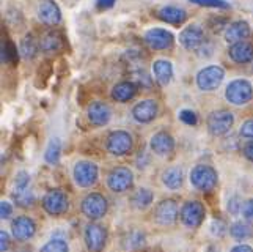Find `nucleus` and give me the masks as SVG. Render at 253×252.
Masks as SVG:
<instances>
[{"label": "nucleus", "mask_w": 253, "mask_h": 252, "mask_svg": "<svg viewBox=\"0 0 253 252\" xmlns=\"http://www.w3.org/2000/svg\"><path fill=\"white\" fill-rule=\"evenodd\" d=\"M228 19H226V17H219V16H215V17H211V19H209V27H211L214 32H219L220 29H226L228 27Z\"/></svg>", "instance_id": "37"}, {"label": "nucleus", "mask_w": 253, "mask_h": 252, "mask_svg": "<svg viewBox=\"0 0 253 252\" xmlns=\"http://www.w3.org/2000/svg\"><path fill=\"white\" fill-rule=\"evenodd\" d=\"M242 216L246 218L249 222H253V199L247 201L242 206Z\"/></svg>", "instance_id": "40"}, {"label": "nucleus", "mask_w": 253, "mask_h": 252, "mask_svg": "<svg viewBox=\"0 0 253 252\" xmlns=\"http://www.w3.org/2000/svg\"><path fill=\"white\" fill-rule=\"evenodd\" d=\"M205 41V32L200 25H187V27L182 29L179 33V43L181 46L187 49V50H195L203 45Z\"/></svg>", "instance_id": "14"}, {"label": "nucleus", "mask_w": 253, "mask_h": 252, "mask_svg": "<svg viewBox=\"0 0 253 252\" xmlns=\"http://www.w3.org/2000/svg\"><path fill=\"white\" fill-rule=\"evenodd\" d=\"M82 213L88 219H99L107 213V201L102 194L91 193L82 201Z\"/></svg>", "instance_id": "9"}, {"label": "nucleus", "mask_w": 253, "mask_h": 252, "mask_svg": "<svg viewBox=\"0 0 253 252\" xmlns=\"http://www.w3.org/2000/svg\"><path fill=\"white\" fill-rule=\"evenodd\" d=\"M179 218L182 224L189 229H195L198 225H202L205 221V206L198 201H189L182 205L179 211Z\"/></svg>", "instance_id": "5"}, {"label": "nucleus", "mask_w": 253, "mask_h": 252, "mask_svg": "<svg viewBox=\"0 0 253 252\" xmlns=\"http://www.w3.org/2000/svg\"><path fill=\"white\" fill-rule=\"evenodd\" d=\"M211 229H212V233L214 235H223L225 233V224L222 221H214L212 225H211Z\"/></svg>", "instance_id": "43"}, {"label": "nucleus", "mask_w": 253, "mask_h": 252, "mask_svg": "<svg viewBox=\"0 0 253 252\" xmlns=\"http://www.w3.org/2000/svg\"><path fill=\"white\" fill-rule=\"evenodd\" d=\"M145 43L154 50H167L173 46V33L165 29H150L145 32Z\"/></svg>", "instance_id": "10"}, {"label": "nucleus", "mask_w": 253, "mask_h": 252, "mask_svg": "<svg viewBox=\"0 0 253 252\" xmlns=\"http://www.w3.org/2000/svg\"><path fill=\"white\" fill-rule=\"evenodd\" d=\"M73 175L81 188H90L98 181V166L90 161H79L74 166Z\"/></svg>", "instance_id": "8"}, {"label": "nucleus", "mask_w": 253, "mask_h": 252, "mask_svg": "<svg viewBox=\"0 0 253 252\" xmlns=\"http://www.w3.org/2000/svg\"><path fill=\"white\" fill-rule=\"evenodd\" d=\"M230 233H231V237L236 240H246L252 237V229L246 222H234L230 227Z\"/></svg>", "instance_id": "33"}, {"label": "nucleus", "mask_w": 253, "mask_h": 252, "mask_svg": "<svg viewBox=\"0 0 253 252\" xmlns=\"http://www.w3.org/2000/svg\"><path fill=\"white\" fill-rule=\"evenodd\" d=\"M11 232L13 237L19 241H25L35 235L37 232V225H35L33 219L29 218V216H19L16 218L11 224Z\"/></svg>", "instance_id": "16"}, {"label": "nucleus", "mask_w": 253, "mask_h": 252, "mask_svg": "<svg viewBox=\"0 0 253 252\" xmlns=\"http://www.w3.org/2000/svg\"><path fill=\"white\" fill-rule=\"evenodd\" d=\"M234 125V115L230 110H214L208 117V129L212 136H225Z\"/></svg>", "instance_id": "4"}, {"label": "nucleus", "mask_w": 253, "mask_h": 252, "mask_svg": "<svg viewBox=\"0 0 253 252\" xmlns=\"http://www.w3.org/2000/svg\"><path fill=\"white\" fill-rule=\"evenodd\" d=\"M250 37V25L246 21H234L225 29V40L230 45L246 41Z\"/></svg>", "instance_id": "19"}, {"label": "nucleus", "mask_w": 253, "mask_h": 252, "mask_svg": "<svg viewBox=\"0 0 253 252\" xmlns=\"http://www.w3.org/2000/svg\"><path fill=\"white\" fill-rule=\"evenodd\" d=\"M145 245V235L140 232H130L129 235L123 240V248L126 251H134Z\"/></svg>", "instance_id": "31"}, {"label": "nucleus", "mask_w": 253, "mask_h": 252, "mask_svg": "<svg viewBox=\"0 0 253 252\" xmlns=\"http://www.w3.org/2000/svg\"><path fill=\"white\" fill-rule=\"evenodd\" d=\"M153 74L154 79L161 85H169L173 77V66L169 60H156L153 63Z\"/></svg>", "instance_id": "25"}, {"label": "nucleus", "mask_w": 253, "mask_h": 252, "mask_svg": "<svg viewBox=\"0 0 253 252\" xmlns=\"http://www.w3.org/2000/svg\"><path fill=\"white\" fill-rule=\"evenodd\" d=\"M38 19L47 27H55L60 24L62 10H60L55 0H41L38 5Z\"/></svg>", "instance_id": "13"}, {"label": "nucleus", "mask_w": 253, "mask_h": 252, "mask_svg": "<svg viewBox=\"0 0 253 252\" xmlns=\"http://www.w3.org/2000/svg\"><path fill=\"white\" fill-rule=\"evenodd\" d=\"M117 0H96V6L99 8V10H109L113 5H115Z\"/></svg>", "instance_id": "45"}, {"label": "nucleus", "mask_w": 253, "mask_h": 252, "mask_svg": "<svg viewBox=\"0 0 253 252\" xmlns=\"http://www.w3.org/2000/svg\"><path fill=\"white\" fill-rule=\"evenodd\" d=\"M107 185L113 193H125L134 186V175L127 167H115L109 173Z\"/></svg>", "instance_id": "7"}, {"label": "nucleus", "mask_w": 253, "mask_h": 252, "mask_svg": "<svg viewBox=\"0 0 253 252\" xmlns=\"http://www.w3.org/2000/svg\"><path fill=\"white\" fill-rule=\"evenodd\" d=\"M41 50L46 52V54H55V52L62 50L65 45V38L62 32L58 30H49L42 35V38L40 40Z\"/></svg>", "instance_id": "21"}, {"label": "nucleus", "mask_w": 253, "mask_h": 252, "mask_svg": "<svg viewBox=\"0 0 253 252\" xmlns=\"http://www.w3.org/2000/svg\"><path fill=\"white\" fill-rule=\"evenodd\" d=\"M150 147H151V150L156 154L165 156V154H169V153L173 151V149H174V141H173V137L169 133L161 131V133H156L151 137Z\"/></svg>", "instance_id": "23"}, {"label": "nucleus", "mask_w": 253, "mask_h": 252, "mask_svg": "<svg viewBox=\"0 0 253 252\" xmlns=\"http://www.w3.org/2000/svg\"><path fill=\"white\" fill-rule=\"evenodd\" d=\"M230 252H253V249L249 245H238V246H234Z\"/></svg>", "instance_id": "47"}, {"label": "nucleus", "mask_w": 253, "mask_h": 252, "mask_svg": "<svg viewBox=\"0 0 253 252\" xmlns=\"http://www.w3.org/2000/svg\"><path fill=\"white\" fill-rule=\"evenodd\" d=\"M154 219L161 225H170L178 219V205L173 199H167L154 208Z\"/></svg>", "instance_id": "15"}, {"label": "nucleus", "mask_w": 253, "mask_h": 252, "mask_svg": "<svg viewBox=\"0 0 253 252\" xmlns=\"http://www.w3.org/2000/svg\"><path fill=\"white\" fill-rule=\"evenodd\" d=\"M8 241H10V238H8V233L6 232H0V251L5 252L8 249Z\"/></svg>", "instance_id": "46"}, {"label": "nucleus", "mask_w": 253, "mask_h": 252, "mask_svg": "<svg viewBox=\"0 0 253 252\" xmlns=\"http://www.w3.org/2000/svg\"><path fill=\"white\" fill-rule=\"evenodd\" d=\"M228 55L236 63H250L253 60V45L249 41H241L236 45H231L228 49Z\"/></svg>", "instance_id": "22"}, {"label": "nucleus", "mask_w": 253, "mask_h": 252, "mask_svg": "<svg viewBox=\"0 0 253 252\" xmlns=\"http://www.w3.org/2000/svg\"><path fill=\"white\" fill-rule=\"evenodd\" d=\"M217 181H219V177H217L215 169H212L211 166L200 164V166H195L190 172V183L197 189L203 191V193L212 191L217 186Z\"/></svg>", "instance_id": "2"}, {"label": "nucleus", "mask_w": 253, "mask_h": 252, "mask_svg": "<svg viewBox=\"0 0 253 252\" xmlns=\"http://www.w3.org/2000/svg\"><path fill=\"white\" fill-rule=\"evenodd\" d=\"M225 98L234 106H244L253 98V85L247 79H234L226 85Z\"/></svg>", "instance_id": "1"}, {"label": "nucleus", "mask_w": 253, "mask_h": 252, "mask_svg": "<svg viewBox=\"0 0 253 252\" xmlns=\"http://www.w3.org/2000/svg\"><path fill=\"white\" fill-rule=\"evenodd\" d=\"M40 49H41L40 41L35 38L32 33L25 35V37L22 38V41H21V45H19V52H21V55L24 58H35L38 55Z\"/></svg>", "instance_id": "26"}, {"label": "nucleus", "mask_w": 253, "mask_h": 252, "mask_svg": "<svg viewBox=\"0 0 253 252\" xmlns=\"http://www.w3.org/2000/svg\"><path fill=\"white\" fill-rule=\"evenodd\" d=\"M156 16H158L161 21L167 22V24H173V25H179L187 19L186 10H182V8L174 6V5L161 6L158 13H156Z\"/></svg>", "instance_id": "20"}, {"label": "nucleus", "mask_w": 253, "mask_h": 252, "mask_svg": "<svg viewBox=\"0 0 253 252\" xmlns=\"http://www.w3.org/2000/svg\"><path fill=\"white\" fill-rule=\"evenodd\" d=\"M242 153H244V156H246L249 161L253 162V141H249L246 145H244Z\"/></svg>", "instance_id": "44"}, {"label": "nucleus", "mask_w": 253, "mask_h": 252, "mask_svg": "<svg viewBox=\"0 0 253 252\" xmlns=\"http://www.w3.org/2000/svg\"><path fill=\"white\" fill-rule=\"evenodd\" d=\"M60 153H62V142H60V139L58 137L50 139L46 153H44V159L49 164H57L60 159Z\"/></svg>", "instance_id": "29"}, {"label": "nucleus", "mask_w": 253, "mask_h": 252, "mask_svg": "<svg viewBox=\"0 0 253 252\" xmlns=\"http://www.w3.org/2000/svg\"><path fill=\"white\" fill-rule=\"evenodd\" d=\"M30 185V175L27 172H19L14 180V189H27Z\"/></svg>", "instance_id": "36"}, {"label": "nucleus", "mask_w": 253, "mask_h": 252, "mask_svg": "<svg viewBox=\"0 0 253 252\" xmlns=\"http://www.w3.org/2000/svg\"><path fill=\"white\" fill-rule=\"evenodd\" d=\"M84 238L90 252H101L104 249V245H106L107 232L99 224H88L85 229Z\"/></svg>", "instance_id": "11"}, {"label": "nucleus", "mask_w": 253, "mask_h": 252, "mask_svg": "<svg viewBox=\"0 0 253 252\" xmlns=\"http://www.w3.org/2000/svg\"><path fill=\"white\" fill-rule=\"evenodd\" d=\"M179 118L184 121L186 125H192V126H195L197 125V115H195V112H192V110H181L179 112Z\"/></svg>", "instance_id": "38"}, {"label": "nucleus", "mask_w": 253, "mask_h": 252, "mask_svg": "<svg viewBox=\"0 0 253 252\" xmlns=\"http://www.w3.org/2000/svg\"><path fill=\"white\" fill-rule=\"evenodd\" d=\"M153 193L150 189L146 188H140L138 191H135L132 199H130V203H132L134 208H137V210H145V208H148L151 205L153 202Z\"/></svg>", "instance_id": "28"}, {"label": "nucleus", "mask_w": 253, "mask_h": 252, "mask_svg": "<svg viewBox=\"0 0 253 252\" xmlns=\"http://www.w3.org/2000/svg\"><path fill=\"white\" fill-rule=\"evenodd\" d=\"M158 115V102L154 100H145L137 102L132 109V117L138 123H150Z\"/></svg>", "instance_id": "18"}, {"label": "nucleus", "mask_w": 253, "mask_h": 252, "mask_svg": "<svg viewBox=\"0 0 253 252\" xmlns=\"http://www.w3.org/2000/svg\"><path fill=\"white\" fill-rule=\"evenodd\" d=\"M242 203H241V199L239 197H233L230 199V202H228V211L231 214H239V211L242 210Z\"/></svg>", "instance_id": "39"}, {"label": "nucleus", "mask_w": 253, "mask_h": 252, "mask_svg": "<svg viewBox=\"0 0 253 252\" xmlns=\"http://www.w3.org/2000/svg\"><path fill=\"white\" fill-rule=\"evenodd\" d=\"M132 149V136L126 131H113L107 137V150L115 156H123Z\"/></svg>", "instance_id": "12"}, {"label": "nucleus", "mask_w": 253, "mask_h": 252, "mask_svg": "<svg viewBox=\"0 0 253 252\" xmlns=\"http://www.w3.org/2000/svg\"><path fill=\"white\" fill-rule=\"evenodd\" d=\"M68 197L63 191L60 189H50L42 197V208L49 213L50 216H60L68 211Z\"/></svg>", "instance_id": "6"}, {"label": "nucleus", "mask_w": 253, "mask_h": 252, "mask_svg": "<svg viewBox=\"0 0 253 252\" xmlns=\"http://www.w3.org/2000/svg\"><path fill=\"white\" fill-rule=\"evenodd\" d=\"M40 252H69L68 243L62 238H54L47 241L44 246L40 249Z\"/></svg>", "instance_id": "34"}, {"label": "nucleus", "mask_w": 253, "mask_h": 252, "mask_svg": "<svg viewBox=\"0 0 253 252\" xmlns=\"http://www.w3.org/2000/svg\"><path fill=\"white\" fill-rule=\"evenodd\" d=\"M189 2L200 5V6L219 8V10H228V8H231L230 2H226V0H189Z\"/></svg>", "instance_id": "35"}, {"label": "nucleus", "mask_w": 253, "mask_h": 252, "mask_svg": "<svg viewBox=\"0 0 253 252\" xmlns=\"http://www.w3.org/2000/svg\"><path fill=\"white\" fill-rule=\"evenodd\" d=\"M241 136L247 139H253V120H247L246 123H242Z\"/></svg>", "instance_id": "41"}, {"label": "nucleus", "mask_w": 253, "mask_h": 252, "mask_svg": "<svg viewBox=\"0 0 253 252\" xmlns=\"http://www.w3.org/2000/svg\"><path fill=\"white\" fill-rule=\"evenodd\" d=\"M11 214H13V206H11V203H8V202H2V203H0V218H2V219H8Z\"/></svg>", "instance_id": "42"}, {"label": "nucleus", "mask_w": 253, "mask_h": 252, "mask_svg": "<svg viewBox=\"0 0 253 252\" xmlns=\"http://www.w3.org/2000/svg\"><path fill=\"white\" fill-rule=\"evenodd\" d=\"M86 115L88 120L96 126H104L109 123V120L112 117V110L106 102L102 101H94L91 102L88 109H86Z\"/></svg>", "instance_id": "17"}, {"label": "nucleus", "mask_w": 253, "mask_h": 252, "mask_svg": "<svg viewBox=\"0 0 253 252\" xmlns=\"http://www.w3.org/2000/svg\"><path fill=\"white\" fill-rule=\"evenodd\" d=\"M14 60H17V50L16 46L11 40L5 38L2 41V62L3 63H13Z\"/></svg>", "instance_id": "32"}, {"label": "nucleus", "mask_w": 253, "mask_h": 252, "mask_svg": "<svg viewBox=\"0 0 253 252\" xmlns=\"http://www.w3.org/2000/svg\"><path fill=\"white\" fill-rule=\"evenodd\" d=\"M135 93H137V85L130 81H123L118 82L112 89V98L118 102H126L129 100H132L135 97Z\"/></svg>", "instance_id": "24"}, {"label": "nucleus", "mask_w": 253, "mask_h": 252, "mask_svg": "<svg viewBox=\"0 0 253 252\" xmlns=\"http://www.w3.org/2000/svg\"><path fill=\"white\" fill-rule=\"evenodd\" d=\"M162 183L169 189H178L182 185V170L179 167H170L162 173Z\"/></svg>", "instance_id": "27"}, {"label": "nucleus", "mask_w": 253, "mask_h": 252, "mask_svg": "<svg viewBox=\"0 0 253 252\" xmlns=\"http://www.w3.org/2000/svg\"><path fill=\"white\" fill-rule=\"evenodd\" d=\"M13 199L19 206H30L35 202V196L29 188L27 189H13Z\"/></svg>", "instance_id": "30"}, {"label": "nucleus", "mask_w": 253, "mask_h": 252, "mask_svg": "<svg viewBox=\"0 0 253 252\" xmlns=\"http://www.w3.org/2000/svg\"><path fill=\"white\" fill-rule=\"evenodd\" d=\"M223 77H225L223 68L219 65H211V66L203 68L202 71L197 74V85H198V89L203 92H212L215 89H219Z\"/></svg>", "instance_id": "3"}]
</instances>
